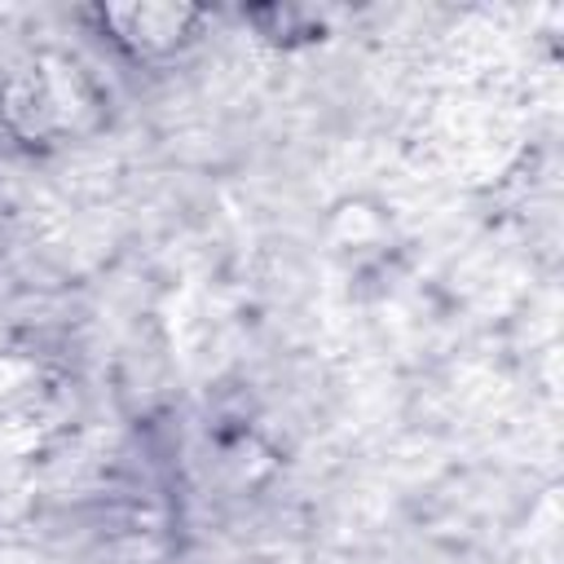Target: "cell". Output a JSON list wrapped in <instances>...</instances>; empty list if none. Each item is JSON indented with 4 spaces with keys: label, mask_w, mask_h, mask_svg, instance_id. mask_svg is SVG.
Returning a JSON list of instances; mask_svg holds the SVG:
<instances>
[{
    "label": "cell",
    "mask_w": 564,
    "mask_h": 564,
    "mask_svg": "<svg viewBox=\"0 0 564 564\" xmlns=\"http://www.w3.org/2000/svg\"><path fill=\"white\" fill-rule=\"evenodd\" d=\"M97 115V93L88 84V75L62 57V53H44L31 66L13 70L0 88V119L18 141H57V137H75L93 123Z\"/></svg>",
    "instance_id": "obj_1"
},
{
    "label": "cell",
    "mask_w": 564,
    "mask_h": 564,
    "mask_svg": "<svg viewBox=\"0 0 564 564\" xmlns=\"http://www.w3.org/2000/svg\"><path fill=\"white\" fill-rule=\"evenodd\" d=\"M97 22L110 35V44H119L128 57L154 62L189 44L203 13L194 4H172V0H128V4H101Z\"/></svg>",
    "instance_id": "obj_2"
},
{
    "label": "cell",
    "mask_w": 564,
    "mask_h": 564,
    "mask_svg": "<svg viewBox=\"0 0 564 564\" xmlns=\"http://www.w3.org/2000/svg\"><path fill=\"white\" fill-rule=\"evenodd\" d=\"M388 234H392V229H388V216H383V207H375V203L348 198V203H339V207L330 212V242H335L339 251L375 256V251H383Z\"/></svg>",
    "instance_id": "obj_3"
}]
</instances>
